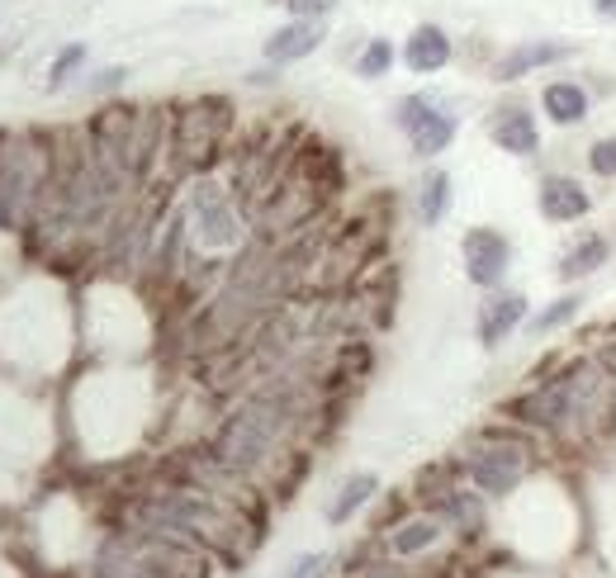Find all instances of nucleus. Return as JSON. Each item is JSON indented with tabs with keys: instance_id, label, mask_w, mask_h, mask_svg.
<instances>
[{
	"instance_id": "obj_17",
	"label": "nucleus",
	"mask_w": 616,
	"mask_h": 578,
	"mask_svg": "<svg viewBox=\"0 0 616 578\" xmlns=\"http://www.w3.org/2000/svg\"><path fill=\"white\" fill-rule=\"evenodd\" d=\"M390 67H394V43L390 38H370L361 48V57H356V77H365V81H380Z\"/></svg>"
},
{
	"instance_id": "obj_1",
	"label": "nucleus",
	"mask_w": 616,
	"mask_h": 578,
	"mask_svg": "<svg viewBox=\"0 0 616 578\" xmlns=\"http://www.w3.org/2000/svg\"><path fill=\"white\" fill-rule=\"evenodd\" d=\"M284 417H290V394L284 389H266V394H256L252 403H242V408L228 417L219 441H213V460H219L223 470H252L261 465L270 455V446H276Z\"/></svg>"
},
{
	"instance_id": "obj_13",
	"label": "nucleus",
	"mask_w": 616,
	"mask_h": 578,
	"mask_svg": "<svg viewBox=\"0 0 616 578\" xmlns=\"http://www.w3.org/2000/svg\"><path fill=\"white\" fill-rule=\"evenodd\" d=\"M607 256H612V242H607V238H583L579 247H569V252L560 256V266H555V270H560V280L574 285V280H583V276H593L597 266H607Z\"/></svg>"
},
{
	"instance_id": "obj_23",
	"label": "nucleus",
	"mask_w": 616,
	"mask_h": 578,
	"mask_svg": "<svg viewBox=\"0 0 616 578\" xmlns=\"http://www.w3.org/2000/svg\"><path fill=\"white\" fill-rule=\"evenodd\" d=\"M323 565H327L323 555H304V559L294 565V574H290V578H318V574H323Z\"/></svg>"
},
{
	"instance_id": "obj_9",
	"label": "nucleus",
	"mask_w": 616,
	"mask_h": 578,
	"mask_svg": "<svg viewBox=\"0 0 616 578\" xmlns=\"http://www.w3.org/2000/svg\"><path fill=\"white\" fill-rule=\"evenodd\" d=\"M455 57L451 48V34L441 24H418L412 34L404 38V67L418 71V77H432V71H441Z\"/></svg>"
},
{
	"instance_id": "obj_19",
	"label": "nucleus",
	"mask_w": 616,
	"mask_h": 578,
	"mask_svg": "<svg viewBox=\"0 0 616 578\" xmlns=\"http://www.w3.org/2000/svg\"><path fill=\"white\" fill-rule=\"evenodd\" d=\"M579 309H583V294H565V299H555L550 309H546V313H541L536 323H532V332H536V337H546V332L565 327V323H569V317H574Z\"/></svg>"
},
{
	"instance_id": "obj_10",
	"label": "nucleus",
	"mask_w": 616,
	"mask_h": 578,
	"mask_svg": "<svg viewBox=\"0 0 616 578\" xmlns=\"http://www.w3.org/2000/svg\"><path fill=\"white\" fill-rule=\"evenodd\" d=\"M589 209H593V195L574 176H546V185H541V213L550 223H579Z\"/></svg>"
},
{
	"instance_id": "obj_7",
	"label": "nucleus",
	"mask_w": 616,
	"mask_h": 578,
	"mask_svg": "<svg viewBox=\"0 0 616 578\" xmlns=\"http://www.w3.org/2000/svg\"><path fill=\"white\" fill-rule=\"evenodd\" d=\"M323 38H327V24L323 20H290V24H280L276 34L266 38V62L270 67H290V62H304V57H313L323 48Z\"/></svg>"
},
{
	"instance_id": "obj_20",
	"label": "nucleus",
	"mask_w": 616,
	"mask_h": 578,
	"mask_svg": "<svg viewBox=\"0 0 616 578\" xmlns=\"http://www.w3.org/2000/svg\"><path fill=\"white\" fill-rule=\"evenodd\" d=\"M589 171L603 181H616V138H597L589 148Z\"/></svg>"
},
{
	"instance_id": "obj_5",
	"label": "nucleus",
	"mask_w": 616,
	"mask_h": 578,
	"mask_svg": "<svg viewBox=\"0 0 616 578\" xmlns=\"http://www.w3.org/2000/svg\"><path fill=\"white\" fill-rule=\"evenodd\" d=\"M526 474V451L522 446H493V451H479L469 460V479H475L479 494H508Z\"/></svg>"
},
{
	"instance_id": "obj_14",
	"label": "nucleus",
	"mask_w": 616,
	"mask_h": 578,
	"mask_svg": "<svg viewBox=\"0 0 616 578\" xmlns=\"http://www.w3.org/2000/svg\"><path fill=\"white\" fill-rule=\"evenodd\" d=\"M375 488H380L375 474H351V479L337 488V498L327 502V522H351L356 508H365V502L375 498Z\"/></svg>"
},
{
	"instance_id": "obj_16",
	"label": "nucleus",
	"mask_w": 616,
	"mask_h": 578,
	"mask_svg": "<svg viewBox=\"0 0 616 578\" xmlns=\"http://www.w3.org/2000/svg\"><path fill=\"white\" fill-rule=\"evenodd\" d=\"M437 541H441V522L437 517H418V522L398 527L390 545H394V555H422V551H432Z\"/></svg>"
},
{
	"instance_id": "obj_6",
	"label": "nucleus",
	"mask_w": 616,
	"mask_h": 578,
	"mask_svg": "<svg viewBox=\"0 0 616 578\" xmlns=\"http://www.w3.org/2000/svg\"><path fill=\"white\" fill-rule=\"evenodd\" d=\"M579 48L574 43H555V38H526L518 43L512 53L498 57V67H493V81H522V77H532V71L541 67H555V62H565V57H574Z\"/></svg>"
},
{
	"instance_id": "obj_24",
	"label": "nucleus",
	"mask_w": 616,
	"mask_h": 578,
	"mask_svg": "<svg viewBox=\"0 0 616 578\" xmlns=\"http://www.w3.org/2000/svg\"><path fill=\"white\" fill-rule=\"evenodd\" d=\"M593 10L603 14V20H616V0H593Z\"/></svg>"
},
{
	"instance_id": "obj_4",
	"label": "nucleus",
	"mask_w": 616,
	"mask_h": 578,
	"mask_svg": "<svg viewBox=\"0 0 616 578\" xmlns=\"http://www.w3.org/2000/svg\"><path fill=\"white\" fill-rule=\"evenodd\" d=\"M512 266V242L498 228H469L465 233V276L479 289H498Z\"/></svg>"
},
{
	"instance_id": "obj_2",
	"label": "nucleus",
	"mask_w": 616,
	"mask_h": 578,
	"mask_svg": "<svg viewBox=\"0 0 616 578\" xmlns=\"http://www.w3.org/2000/svg\"><path fill=\"white\" fill-rule=\"evenodd\" d=\"M597 389H603V374H597L589 360H579V366H569L560 380H546L532 394L512 398L508 413L518 417V423H532V427H569L574 417H593L597 408Z\"/></svg>"
},
{
	"instance_id": "obj_11",
	"label": "nucleus",
	"mask_w": 616,
	"mask_h": 578,
	"mask_svg": "<svg viewBox=\"0 0 616 578\" xmlns=\"http://www.w3.org/2000/svg\"><path fill=\"white\" fill-rule=\"evenodd\" d=\"M522 317H526V294H493L489 303H479L475 332H479L484 346H498L522 327Z\"/></svg>"
},
{
	"instance_id": "obj_18",
	"label": "nucleus",
	"mask_w": 616,
	"mask_h": 578,
	"mask_svg": "<svg viewBox=\"0 0 616 578\" xmlns=\"http://www.w3.org/2000/svg\"><path fill=\"white\" fill-rule=\"evenodd\" d=\"M85 53H91L85 43H67V48L53 57V67H48V85H53V91H57V85H67L71 77H77L81 62H85Z\"/></svg>"
},
{
	"instance_id": "obj_12",
	"label": "nucleus",
	"mask_w": 616,
	"mask_h": 578,
	"mask_svg": "<svg viewBox=\"0 0 616 578\" xmlns=\"http://www.w3.org/2000/svg\"><path fill=\"white\" fill-rule=\"evenodd\" d=\"M541 109H546L550 124L574 128L589 119V91H583L579 81H550L546 91H541Z\"/></svg>"
},
{
	"instance_id": "obj_8",
	"label": "nucleus",
	"mask_w": 616,
	"mask_h": 578,
	"mask_svg": "<svg viewBox=\"0 0 616 578\" xmlns=\"http://www.w3.org/2000/svg\"><path fill=\"white\" fill-rule=\"evenodd\" d=\"M489 138H493V148L508 152V157H536L541 152V124H536V114L522 109V105L498 109L493 124H489Z\"/></svg>"
},
{
	"instance_id": "obj_21",
	"label": "nucleus",
	"mask_w": 616,
	"mask_h": 578,
	"mask_svg": "<svg viewBox=\"0 0 616 578\" xmlns=\"http://www.w3.org/2000/svg\"><path fill=\"white\" fill-rule=\"evenodd\" d=\"M276 5H284L294 20H327L341 0H276Z\"/></svg>"
},
{
	"instance_id": "obj_3",
	"label": "nucleus",
	"mask_w": 616,
	"mask_h": 578,
	"mask_svg": "<svg viewBox=\"0 0 616 578\" xmlns=\"http://www.w3.org/2000/svg\"><path fill=\"white\" fill-rule=\"evenodd\" d=\"M394 124L408 134V142H412V152H418V157L446 152L455 142V128H461V119H455V114L441 105L437 95H404V100H398V109H394Z\"/></svg>"
},
{
	"instance_id": "obj_15",
	"label": "nucleus",
	"mask_w": 616,
	"mask_h": 578,
	"mask_svg": "<svg viewBox=\"0 0 616 578\" xmlns=\"http://www.w3.org/2000/svg\"><path fill=\"white\" fill-rule=\"evenodd\" d=\"M418 213H422L427 228H437L451 213V176H446V171H427V176H422V185H418Z\"/></svg>"
},
{
	"instance_id": "obj_22",
	"label": "nucleus",
	"mask_w": 616,
	"mask_h": 578,
	"mask_svg": "<svg viewBox=\"0 0 616 578\" xmlns=\"http://www.w3.org/2000/svg\"><path fill=\"white\" fill-rule=\"evenodd\" d=\"M128 81V71L124 67H105V71H95V81H91V91H119V85Z\"/></svg>"
}]
</instances>
